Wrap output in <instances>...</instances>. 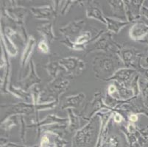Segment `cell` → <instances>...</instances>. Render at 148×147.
I'll return each mask as SVG.
<instances>
[{
  "instance_id": "cell-1",
  "label": "cell",
  "mask_w": 148,
  "mask_h": 147,
  "mask_svg": "<svg viewBox=\"0 0 148 147\" xmlns=\"http://www.w3.org/2000/svg\"><path fill=\"white\" fill-rule=\"evenodd\" d=\"M39 47H40V49H41V50H44L45 52H47V44H46L45 43L41 42V44H40Z\"/></svg>"
},
{
  "instance_id": "cell-2",
  "label": "cell",
  "mask_w": 148,
  "mask_h": 147,
  "mask_svg": "<svg viewBox=\"0 0 148 147\" xmlns=\"http://www.w3.org/2000/svg\"><path fill=\"white\" fill-rule=\"evenodd\" d=\"M130 120H131L132 121H137V116L135 115H132L131 116H130Z\"/></svg>"
},
{
  "instance_id": "cell-3",
  "label": "cell",
  "mask_w": 148,
  "mask_h": 147,
  "mask_svg": "<svg viewBox=\"0 0 148 147\" xmlns=\"http://www.w3.org/2000/svg\"><path fill=\"white\" fill-rule=\"evenodd\" d=\"M115 121H116V122H119V121H121V116L119 115H116L115 116Z\"/></svg>"
},
{
  "instance_id": "cell-4",
  "label": "cell",
  "mask_w": 148,
  "mask_h": 147,
  "mask_svg": "<svg viewBox=\"0 0 148 147\" xmlns=\"http://www.w3.org/2000/svg\"><path fill=\"white\" fill-rule=\"evenodd\" d=\"M109 91H110V92H113V91H115V88L114 86H111L110 88H109Z\"/></svg>"
}]
</instances>
